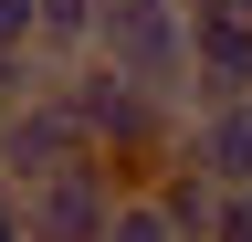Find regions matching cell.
Masks as SVG:
<instances>
[{"instance_id": "6da1fadb", "label": "cell", "mask_w": 252, "mask_h": 242, "mask_svg": "<svg viewBox=\"0 0 252 242\" xmlns=\"http://www.w3.org/2000/svg\"><path fill=\"white\" fill-rule=\"evenodd\" d=\"M189 169H200V179H220V190H252V84H242V95H200Z\"/></svg>"}, {"instance_id": "7a4b0ae2", "label": "cell", "mask_w": 252, "mask_h": 242, "mask_svg": "<svg viewBox=\"0 0 252 242\" xmlns=\"http://www.w3.org/2000/svg\"><path fill=\"white\" fill-rule=\"evenodd\" d=\"M105 242H200V232L168 210V190H126V200H116V221H105Z\"/></svg>"}]
</instances>
